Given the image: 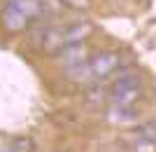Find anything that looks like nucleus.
<instances>
[{
	"instance_id": "423d86ee",
	"label": "nucleus",
	"mask_w": 156,
	"mask_h": 152,
	"mask_svg": "<svg viewBox=\"0 0 156 152\" xmlns=\"http://www.w3.org/2000/svg\"><path fill=\"white\" fill-rule=\"evenodd\" d=\"M128 145H130V152H156V140L147 138V136L140 133V131H135L128 138Z\"/></svg>"
},
{
	"instance_id": "9b49d317",
	"label": "nucleus",
	"mask_w": 156,
	"mask_h": 152,
	"mask_svg": "<svg viewBox=\"0 0 156 152\" xmlns=\"http://www.w3.org/2000/svg\"><path fill=\"white\" fill-rule=\"evenodd\" d=\"M65 5L75 7V9H86V7L91 5V0H63Z\"/></svg>"
},
{
	"instance_id": "20e7f679",
	"label": "nucleus",
	"mask_w": 156,
	"mask_h": 152,
	"mask_svg": "<svg viewBox=\"0 0 156 152\" xmlns=\"http://www.w3.org/2000/svg\"><path fill=\"white\" fill-rule=\"evenodd\" d=\"M40 35H42L40 38V47L44 52H56V49H61L65 45V31L58 26H47Z\"/></svg>"
},
{
	"instance_id": "0eeeda50",
	"label": "nucleus",
	"mask_w": 156,
	"mask_h": 152,
	"mask_svg": "<svg viewBox=\"0 0 156 152\" xmlns=\"http://www.w3.org/2000/svg\"><path fill=\"white\" fill-rule=\"evenodd\" d=\"M107 117H110V122H114V124H128V122L135 119V113H130V108H126V106H114Z\"/></svg>"
},
{
	"instance_id": "6e6552de",
	"label": "nucleus",
	"mask_w": 156,
	"mask_h": 152,
	"mask_svg": "<svg viewBox=\"0 0 156 152\" xmlns=\"http://www.w3.org/2000/svg\"><path fill=\"white\" fill-rule=\"evenodd\" d=\"M84 54L86 49L82 45H68V49H65V66H77V63H84Z\"/></svg>"
},
{
	"instance_id": "7ed1b4c3",
	"label": "nucleus",
	"mask_w": 156,
	"mask_h": 152,
	"mask_svg": "<svg viewBox=\"0 0 156 152\" xmlns=\"http://www.w3.org/2000/svg\"><path fill=\"white\" fill-rule=\"evenodd\" d=\"M89 66L93 70V77H107L110 73H114L119 68V54L117 52H100L89 61Z\"/></svg>"
},
{
	"instance_id": "9d476101",
	"label": "nucleus",
	"mask_w": 156,
	"mask_h": 152,
	"mask_svg": "<svg viewBox=\"0 0 156 152\" xmlns=\"http://www.w3.org/2000/svg\"><path fill=\"white\" fill-rule=\"evenodd\" d=\"M12 152H35V143L26 136H21L12 143Z\"/></svg>"
},
{
	"instance_id": "39448f33",
	"label": "nucleus",
	"mask_w": 156,
	"mask_h": 152,
	"mask_svg": "<svg viewBox=\"0 0 156 152\" xmlns=\"http://www.w3.org/2000/svg\"><path fill=\"white\" fill-rule=\"evenodd\" d=\"M93 33V26L91 24H75L72 28H68L65 31V45H82L89 35Z\"/></svg>"
},
{
	"instance_id": "f03ea898",
	"label": "nucleus",
	"mask_w": 156,
	"mask_h": 152,
	"mask_svg": "<svg viewBox=\"0 0 156 152\" xmlns=\"http://www.w3.org/2000/svg\"><path fill=\"white\" fill-rule=\"evenodd\" d=\"M112 103L114 106H126L130 108L133 106V101H137L140 96V82H137V75L135 73H124L119 75L114 80V84H112Z\"/></svg>"
},
{
	"instance_id": "1a4fd4ad",
	"label": "nucleus",
	"mask_w": 156,
	"mask_h": 152,
	"mask_svg": "<svg viewBox=\"0 0 156 152\" xmlns=\"http://www.w3.org/2000/svg\"><path fill=\"white\" fill-rule=\"evenodd\" d=\"M68 75L72 80H79V82H86V80L93 77V70L89 63H77V66H68Z\"/></svg>"
},
{
	"instance_id": "f257e3e1",
	"label": "nucleus",
	"mask_w": 156,
	"mask_h": 152,
	"mask_svg": "<svg viewBox=\"0 0 156 152\" xmlns=\"http://www.w3.org/2000/svg\"><path fill=\"white\" fill-rule=\"evenodd\" d=\"M35 17H40V2L37 0H9L2 9V24L9 31L26 28Z\"/></svg>"
}]
</instances>
